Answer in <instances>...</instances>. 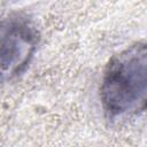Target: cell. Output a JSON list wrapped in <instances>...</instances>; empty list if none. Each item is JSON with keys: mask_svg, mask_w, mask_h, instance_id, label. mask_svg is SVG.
Segmentation results:
<instances>
[{"mask_svg": "<svg viewBox=\"0 0 147 147\" xmlns=\"http://www.w3.org/2000/svg\"><path fill=\"white\" fill-rule=\"evenodd\" d=\"M100 100L108 118L137 115L147 101V46L138 41L113 56L100 86Z\"/></svg>", "mask_w": 147, "mask_h": 147, "instance_id": "cell-1", "label": "cell"}, {"mask_svg": "<svg viewBox=\"0 0 147 147\" xmlns=\"http://www.w3.org/2000/svg\"><path fill=\"white\" fill-rule=\"evenodd\" d=\"M40 41L36 25L25 16L11 15L0 21V79L21 75L30 64Z\"/></svg>", "mask_w": 147, "mask_h": 147, "instance_id": "cell-2", "label": "cell"}]
</instances>
